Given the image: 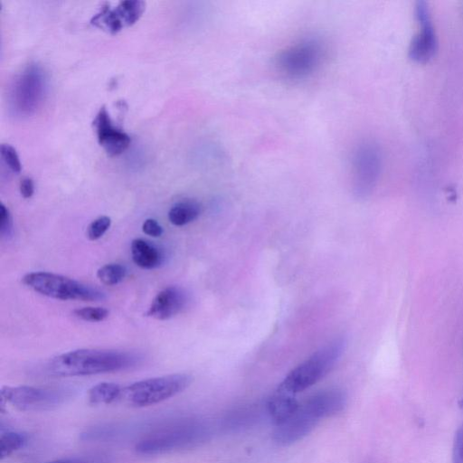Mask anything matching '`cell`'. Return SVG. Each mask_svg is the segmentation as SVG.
<instances>
[{"label":"cell","mask_w":463,"mask_h":463,"mask_svg":"<svg viewBox=\"0 0 463 463\" xmlns=\"http://www.w3.org/2000/svg\"><path fill=\"white\" fill-rule=\"evenodd\" d=\"M110 457L107 455H90L57 459L46 463H111Z\"/></svg>","instance_id":"obj_23"},{"label":"cell","mask_w":463,"mask_h":463,"mask_svg":"<svg viewBox=\"0 0 463 463\" xmlns=\"http://www.w3.org/2000/svg\"><path fill=\"white\" fill-rule=\"evenodd\" d=\"M353 188L359 198L367 196L373 190L380 171L381 159L377 147L363 143L353 155Z\"/></svg>","instance_id":"obj_9"},{"label":"cell","mask_w":463,"mask_h":463,"mask_svg":"<svg viewBox=\"0 0 463 463\" xmlns=\"http://www.w3.org/2000/svg\"><path fill=\"white\" fill-rule=\"evenodd\" d=\"M187 373H172L141 380L122 388L120 400L132 407H146L184 392L192 383Z\"/></svg>","instance_id":"obj_5"},{"label":"cell","mask_w":463,"mask_h":463,"mask_svg":"<svg viewBox=\"0 0 463 463\" xmlns=\"http://www.w3.org/2000/svg\"><path fill=\"white\" fill-rule=\"evenodd\" d=\"M298 404L299 402L296 395L277 388L268 399L266 409L269 418L277 426L288 420L297 410Z\"/></svg>","instance_id":"obj_13"},{"label":"cell","mask_w":463,"mask_h":463,"mask_svg":"<svg viewBox=\"0 0 463 463\" xmlns=\"http://www.w3.org/2000/svg\"><path fill=\"white\" fill-rule=\"evenodd\" d=\"M345 392L338 387L320 390L299 402L292 415L273 430V441L279 446H290L308 435L323 420L344 410Z\"/></svg>","instance_id":"obj_1"},{"label":"cell","mask_w":463,"mask_h":463,"mask_svg":"<svg viewBox=\"0 0 463 463\" xmlns=\"http://www.w3.org/2000/svg\"><path fill=\"white\" fill-rule=\"evenodd\" d=\"M66 389L43 388L28 385L3 386L1 401L22 411H43L66 403L71 397Z\"/></svg>","instance_id":"obj_8"},{"label":"cell","mask_w":463,"mask_h":463,"mask_svg":"<svg viewBox=\"0 0 463 463\" xmlns=\"http://www.w3.org/2000/svg\"><path fill=\"white\" fill-rule=\"evenodd\" d=\"M99 145L109 156L124 152L130 144V137L125 132L116 128L103 106L99 109L94 121Z\"/></svg>","instance_id":"obj_11"},{"label":"cell","mask_w":463,"mask_h":463,"mask_svg":"<svg viewBox=\"0 0 463 463\" xmlns=\"http://www.w3.org/2000/svg\"><path fill=\"white\" fill-rule=\"evenodd\" d=\"M324 56L322 42L317 38L307 37L280 52L276 65L287 78L301 80L312 75L319 68Z\"/></svg>","instance_id":"obj_7"},{"label":"cell","mask_w":463,"mask_h":463,"mask_svg":"<svg viewBox=\"0 0 463 463\" xmlns=\"http://www.w3.org/2000/svg\"><path fill=\"white\" fill-rule=\"evenodd\" d=\"M212 428L203 420L192 419L164 428L140 439L137 454L155 456L203 445L212 437Z\"/></svg>","instance_id":"obj_3"},{"label":"cell","mask_w":463,"mask_h":463,"mask_svg":"<svg viewBox=\"0 0 463 463\" xmlns=\"http://www.w3.org/2000/svg\"><path fill=\"white\" fill-rule=\"evenodd\" d=\"M1 156L5 164L15 173L21 171V163L15 149L8 145L3 144L1 146Z\"/></svg>","instance_id":"obj_22"},{"label":"cell","mask_w":463,"mask_h":463,"mask_svg":"<svg viewBox=\"0 0 463 463\" xmlns=\"http://www.w3.org/2000/svg\"><path fill=\"white\" fill-rule=\"evenodd\" d=\"M145 8L146 3L144 1L126 0L119 2L114 11L123 26H128L140 18Z\"/></svg>","instance_id":"obj_17"},{"label":"cell","mask_w":463,"mask_h":463,"mask_svg":"<svg viewBox=\"0 0 463 463\" xmlns=\"http://www.w3.org/2000/svg\"><path fill=\"white\" fill-rule=\"evenodd\" d=\"M414 14L420 28L410 43L408 56L415 62L426 63L438 51V39L428 4L424 1L416 2Z\"/></svg>","instance_id":"obj_10"},{"label":"cell","mask_w":463,"mask_h":463,"mask_svg":"<svg viewBox=\"0 0 463 463\" xmlns=\"http://www.w3.org/2000/svg\"><path fill=\"white\" fill-rule=\"evenodd\" d=\"M0 233L4 238H8L13 232V219L8 208L4 204H0Z\"/></svg>","instance_id":"obj_24"},{"label":"cell","mask_w":463,"mask_h":463,"mask_svg":"<svg viewBox=\"0 0 463 463\" xmlns=\"http://www.w3.org/2000/svg\"><path fill=\"white\" fill-rule=\"evenodd\" d=\"M122 387L115 383H99L92 386L88 392L90 403L108 405L120 400Z\"/></svg>","instance_id":"obj_16"},{"label":"cell","mask_w":463,"mask_h":463,"mask_svg":"<svg viewBox=\"0 0 463 463\" xmlns=\"http://www.w3.org/2000/svg\"><path fill=\"white\" fill-rule=\"evenodd\" d=\"M127 275V269L120 263H109L97 270V277L101 283L114 286L120 283Z\"/></svg>","instance_id":"obj_19"},{"label":"cell","mask_w":463,"mask_h":463,"mask_svg":"<svg viewBox=\"0 0 463 463\" xmlns=\"http://www.w3.org/2000/svg\"><path fill=\"white\" fill-rule=\"evenodd\" d=\"M347 341L338 336L314 352L292 369L278 386V389L296 395L327 375L343 355Z\"/></svg>","instance_id":"obj_4"},{"label":"cell","mask_w":463,"mask_h":463,"mask_svg":"<svg viewBox=\"0 0 463 463\" xmlns=\"http://www.w3.org/2000/svg\"><path fill=\"white\" fill-rule=\"evenodd\" d=\"M141 357L131 352L105 349H77L52 358L46 370L53 376H86L127 370Z\"/></svg>","instance_id":"obj_2"},{"label":"cell","mask_w":463,"mask_h":463,"mask_svg":"<svg viewBox=\"0 0 463 463\" xmlns=\"http://www.w3.org/2000/svg\"><path fill=\"white\" fill-rule=\"evenodd\" d=\"M452 463H463V424L457 430L454 436Z\"/></svg>","instance_id":"obj_25"},{"label":"cell","mask_w":463,"mask_h":463,"mask_svg":"<svg viewBox=\"0 0 463 463\" xmlns=\"http://www.w3.org/2000/svg\"><path fill=\"white\" fill-rule=\"evenodd\" d=\"M201 205L194 200H184L175 203L168 212L169 222L175 226L186 225L198 218Z\"/></svg>","instance_id":"obj_15"},{"label":"cell","mask_w":463,"mask_h":463,"mask_svg":"<svg viewBox=\"0 0 463 463\" xmlns=\"http://www.w3.org/2000/svg\"><path fill=\"white\" fill-rule=\"evenodd\" d=\"M142 231L145 234L157 238L163 234V228L155 219L148 218L142 223Z\"/></svg>","instance_id":"obj_26"},{"label":"cell","mask_w":463,"mask_h":463,"mask_svg":"<svg viewBox=\"0 0 463 463\" xmlns=\"http://www.w3.org/2000/svg\"><path fill=\"white\" fill-rule=\"evenodd\" d=\"M109 311L101 307H84L73 310V315L84 321L100 322L109 317Z\"/></svg>","instance_id":"obj_20"},{"label":"cell","mask_w":463,"mask_h":463,"mask_svg":"<svg viewBox=\"0 0 463 463\" xmlns=\"http://www.w3.org/2000/svg\"><path fill=\"white\" fill-rule=\"evenodd\" d=\"M22 281L36 293L54 299L98 301L106 298L105 293L97 288L46 271L27 273Z\"/></svg>","instance_id":"obj_6"},{"label":"cell","mask_w":463,"mask_h":463,"mask_svg":"<svg viewBox=\"0 0 463 463\" xmlns=\"http://www.w3.org/2000/svg\"><path fill=\"white\" fill-rule=\"evenodd\" d=\"M111 225V219L103 215L93 220L87 228V236L90 241L101 238Z\"/></svg>","instance_id":"obj_21"},{"label":"cell","mask_w":463,"mask_h":463,"mask_svg":"<svg viewBox=\"0 0 463 463\" xmlns=\"http://www.w3.org/2000/svg\"><path fill=\"white\" fill-rule=\"evenodd\" d=\"M130 251L134 263L144 269H156L164 260L162 252L156 246L141 238L131 241Z\"/></svg>","instance_id":"obj_14"},{"label":"cell","mask_w":463,"mask_h":463,"mask_svg":"<svg viewBox=\"0 0 463 463\" xmlns=\"http://www.w3.org/2000/svg\"><path fill=\"white\" fill-rule=\"evenodd\" d=\"M34 192L33 182L31 178L25 177L20 183V193L24 198H30Z\"/></svg>","instance_id":"obj_27"},{"label":"cell","mask_w":463,"mask_h":463,"mask_svg":"<svg viewBox=\"0 0 463 463\" xmlns=\"http://www.w3.org/2000/svg\"><path fill=\"white\" fill-rule=\"evenodd\" d=\"M458 405L461 409H463V397L460 399V401L458 402Z\"/></svg>","instance_id":"obj_28"},{"label":"cell","mask_w":463,"mask_h":463,"mask_svg":"<svg viewBox=\"0 0 463 463\" xmlns=\"http://www.w3.org/2000/svg\"><path fill=\"white\" fill-rule=\"evenodd\" d=\"M27 442V436L22 432L1 430L0 455L1 459L8 458L15 451L22 449Z\"/></svg>","instance_id":"obj_18"},{"label":"cell","mask_w":463,"mask_h":463,"mask_svg":"<svg viewBox=\"0 0 463 463\" xmlns=\"http://www.w3.org/2000/svg\"><path fill=\"white\" fill-rule=\"evenodd\" d=\"M186 302V294L181 288L166 287L153 298L146 316L157 320L170 319L182 311Z\"/></svg>","instance_id":"obj_12"}]
</instances>
